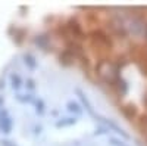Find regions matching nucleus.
I'll list each match as a JSON object with an SVG mask.
<instances>
[{"label":"nucleus","instance_id":"obj_4","mask_svg":"<svg viewBox=\"0 0 147 146\" xmlns=\"http://www.w3.org/2000/svg\"><path fill=\"white\" fill-rule=\"evenodd\" d=\"M140 128H141V133H143V134L147 137V117H146V118H141Z\"/></svg>","mask_w":147,"mask_h":146},{"label":"nucleus","instance_id":"obj_3","mask_svg":"<svg viewBox=\"0 0 147 146\" xmlns=\"http://www.w3.org/2000/svg\"><path fill=\"white\" fill-rule=\"evenodd\" d=\"M75 118H65L63 121H59L57 127H65V126H71V124H75Z\"/></svg>","mask_w":147,"mask_h":146},{"label":"nucleus","instance_id":"obj_2","mask_svg":"<svg viewBox=\"0 0 147 146\" xmlns=\"http://www.w3.org/2000/svg\"><path fill=\"white\" fill-rule=\"evenodd\" d=\"M66 106H68V109H69L71 112H75V114H78V115L82 112V109H81V108L78 106V103H75V102H69Z\"/></svg>","mask_w":147,"mask_h":146},{"label":"nucleus","instance_id":"obj_5","mask_svg":"<svg viewBox=\"0 0 147 146\" xmlns=\"http://www.w3.org/2000/svg\"><path fill=\"white\" fill-rule=\"evenodd\" d=\"M112 143H113L115 146H125L122 142H119V140H116V139H112Z\"/></svg>","mask_w":147,"mask_h":146},{"label":"nucleus","instance_id":"obj_1","mask_svg":"<svg viewBox=\"0 0 147 146\" xmlns=\"http://www.w3.org/2000/svg\"><path fill=\"white\" fill-rule=\"evenodd\" d=\"M97 71H99V75L106 81L113 83L118 78V69L115 68V65L112 62H109V60H102V62L97 65Z\"/></svg>","mask_w":147,"mask_h":146}]
</instances>
